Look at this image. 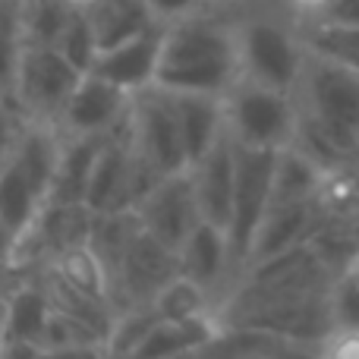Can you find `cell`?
<instances>
[{"instance_id": "1", "label": "cell", "mask_w": 359, "mask_h": 359, "mask_svg": "<svg viewBox=\"0 0 359 359\" xmlns=\"http://www.w3.org/2000/svg\"><path fill=\"white\" fill-rule=\"evenodd\" d=\"M299 126L293 149L325 170L359 151V73L322 54L306 57L297 86Z\"/></svg>"}, {"instance_id": "2", "label": "cell", "mask_w": 359, "mask_h": 359, "mask_svg": "<svg viewBox=\"0 0 359 359\" xmlns=\"http://www.w3.org/2000/svg\"><path fill=\"white\" fill-rule=\"evenodd\" d=\"M243 76L236 22H224L205 10L168 22L155 86L170 92L227 95Z\"/></svg>"}, {"instance_id": "3", "label": "cell", "mask_w": 359, "mask_h": 359, "mask_svg": "<svg viewBox=\"0 0 359 359\" xmlns=\"http://www.w3.org/2000/svg\"><path fill=\"white\" fill-rule=\"evenodd\" d=\"M60 149L63 136L57 126L25 123L13 155L0 168V215L13 227L16 240L50 202Z\"/></svg>"}, {"instance_id": "4", "label": "cell", "mask_w": 359, "mask_h": 359, "mask_svg": "<svg viewBox=\"0 0 359 359\" xmlns=\"http://www.w3.org/2000/svg\"><path fill=\"white\" fill-rule=\"evenodd\" d=\"M224 123L246 149H290L299 126L297 92H280L240 76L236 86L224 95Z\"/></svg>"}, {"instance_id": "5", "label": "cell", "mask_w": 359, "mask_h": 359, "mask_svg": "<svg viewBox=\"0 0 359 359\" xmlns=\"http://www.w3.org/2000/svg\"><path fill=\"white\" fill-rule=\"evenodd\" d=\"M236 44H240V67L246 79L280 88V92H297L306 57H309L299 22L290 25L274 16L240 19Z\"/></svg>"}, {"instance_id": "6", "label": "cell", "mask_w": 359, "mask_h": 359, "mask_svg": "<svg viewBox=\"0 0 359 359\" xmlns=\"http://www.w3.org/2000/svg\"><path fill=\"white\" fill-rule=\"evenodd\" d=\"M274 164H278V151L246 149V145L236 142V189H233V211H230V224H227L233 290L243 280V274H246L255 236H259L262 221H265L268 208H271Z\"/></svg>"}, {"instance_id": "7", "label": "cell", "mask_w": 359, "mask_h": 359, "mask_svg": "<svg viewBox=\"0 0 359 359\" xmlns=\"http://www.w3.org/2000/svg\"><path fill=\"white\" fill-rule=\"evenodd\" d=\"M82 69L50 44H25L22 63L16 76L13 107L22 114L25 123L57 126L82 79Z\"/></svg>"}, {"instance_id": "8", "label": "cell", "mask_w": 359, "mask_h": 359, "mask_svg": "<svg viewBox=\"0 0 359 359\" xmlns=\"http://www.w3.org/2000/svg\"><path fill=\"white\" fill-rule=\"evenodd\" d=\"M133 136H136V149L164 177L189 168L183 133H180L174 92L170 88L149 86L133 95Z\"/></svg>"}, {"instance_id": "9", "label": "cell", "mask_w": 359, "mask_h": 359, "mask_svg": "<svg viewBox=\"0 0 359 359\" xmlns=\"http://www.w3.org/2000/svg\"><path fill=\"white\" fill-rule=\"evenodd\" d=\"M180 274V255L161 240L142 230L130 246L126 259L111 278V303L117 312L149 306L164 284Z\"/></svg>"}, {"instance_id": "10", "label": "cell", "mask_w": 359, "mask_h": 359, "mask_svg": "<svg viewBox=\"0 0 359 359\" xmlns=\"http://www.w3.org/2000/svg\"><path fill=\"white\" fill-rule=\"evenodd\" d=\"M136 211L142 217V227L174 252H180L189 233L205 221L189 168L158 180V186L136 205Z\"/></svg>"}, {"instance_id": "11", "label": "cell", "mask_w": 359, "mask_h": 359, "mask_svg": "<svg viewBox=\"0 0 359 359\" xmlns=\"http://www.w3.org/2000/svg\"><path fill=\"white\" fill-rule=\"evenodd\" d=\"M133 107V95L120 86L101 79L95 73H86L69 98L57 130L63 136H111Z\"/></svg>"}, {"instance_id": "12", "label": "cell", "mask_w": 359, "mask_h": 359, "mask_svg": "<svg viewBox=\"0 0 359 359\" xmlns=\"http://www.w3.org/2000/svg\"><path fill=\"white\" fill-rule=\"evenodd\" d=\"M164 29H168V22H158V25H151L149 32H142V35L130 38V41L101 50L88 73L114 82V86H120L130 95L155 86L158 63H161V48H164Z\"/></svg>"}, {"instance_id": "13", "label": "cell", "mask_w": 359, "mask_h": 359, "mask_svg": "<svg viewBox=\"0 0 359 359\" xmlns=\"http://www.w3.org/2000/svg\"><path fill=\"white\" fill-rule=\"evenodd\" d=\"M180 274L192 278L215 297L217 309L233 290V268H230V240L227 230L211 221H202L180 246Z\"/></svg>"}, {"instance_id": "14", "label": "cell", "mask_w": 359, "mask_h": 359, "mask_svg": "<svg viewBox=\"0 0 359 359\" xmlns=\"http://www.w3.org/2000/svg\"><path fill=\"white\" fill-rule=\"evenodd\" d=\"M189 174L192 183H196L202 217L227 230L236 189V139L230 136V130H224L217 136V142L192 164Z\"/></svg>"}, {"instance_id": "15", "label": "cell", "mask_w": 359, "mask_h": 359, "mask_svg": "<svg viewBox=\"0 0 359 359\" xmlns=\"http://www.w3.org/2000/svg\"><path fill=\"white\" fill-rule=\"evenodd\" d=\"M325 221H328V217L322 215L316 198H309V202H290V205H271L259 227V236H255L252 255H249V268L309 243ZM243 278H246V274H243Z\"/></svg>"}, {"instance_id": "16", "label": "cell", "mask_w": 359, "mask_h": 359, "mask_svg": "<svg viewBox=\"0 0 359 359\" xmlns=\"http://www.w3.org/2000/svg\"><path fill=\"white\" fill-rule=\"evenodd\" d=\"M221 337L224 325L217 312H205V316L192 318H161L126 359H186L208 350Z\"/></svg>"}, {"instance_id": "17", "label": "cell", "mask_w": 359, "mask_h": 359, "mask_svg": "<svg viewBox=\"0 0 359 359\" xmlns=\"http://www.w3.org/2000/svg\"><path fill=\"white\" fill-rule=\"evenodd\" d=\"M180 133H183L189 168L217 142L227 123H224V98L221 95H198V92H174Z\"/></svg>"}, {"instance_id": "18", "label": "cell", "mask_w": 359, "mask_h": 359, "mask_svg": "<svg viewBox=\"0 0 359 359\" xmlns=\"http://www.w3.org/2000/svg\"><path fill=\"white\" fill-rule=\"evenodd\" d=\"M82 10H86L88 22H92L101 50L123 44L130 38L149 32L151 25H158L155 13H151V6L145 0H95V4L82 6Z\"/></svg>"}, {"instance_id": "19", "label": "cell", "mask_w": 359, "mask_h": 359, "mask_svg": "<svg viewBox=\"0 0 359 359\" xmlns=\"http://www.w3.org/2000/svg\"><path fill=\"white\" fill-rule=\"evenodd\" d=\"M101 142H104V136H63L50 202H73V205L82 202L86 205V189H88V180H92L95 161H98Z\"/></svg>"}, {"instance_id": "20", "label": "cell", "mask_w": 359, "mask_h": 359, "mask_svg": "<svg viewBox=\"0 0 359 359\" xmlns=\"http://www.w3.org/2000/svg\"><path fill=\"white\" fill-rule=\"evenodd\" d=\"M50 297L44 290L41 278L38 274H25L19 278L16 290H13L10 299V316H6V331H4V341L13 337V341H32V344H41L44 328L50 322Z\"/></svg>"}, {"instance_id": "21", "label": "cell", "mask_w": 359, "mask_h": 359, "mask_svg": "<svg viewBox=\"0 0 359 359\" xmlns=\"http://www.w3.org/2000/svg\"><path fill=\"white\" fill-rule=\"evenodd\" d=\"M142 217L136 208H120V211H104L95 215L92 236L88 246L95 249V255L101 259V265L107 268V278H114V271L120 268V262L126 259L130 246L136 243V236L142 233Z\"/></svg>"}, {"instance_id": "22", "label": "cell", "mask_w": 359, "mask_h": 359, "mask_svg": "<svg viewBox=\"0 0 359 359\" xmlns=\"http://www.w3.org/2000/svg\"><path fill=\"white\" fill-rule=\"evenodd\" d=\"M325 168L316 164L299 149H280L278 164H274V186H271V205H290V202H309L316 198L322 186Z\"/></svg>"}, {"instance_id": "23", "label": "cell", "mask_w": 359, "mask_h": 359, "mask_svg": "<svg viewBox=\"0 0 359 359\" xmlns=\"http://www.w3.org/2000/svg\"><path fill=\"white\" fill-rule=\"evenodd\" d=\"M25 44L29 41H25L22 0H0V101L6 104H13Z\"/></svg>"}, {"instance_id": "24", "label": "cell", "mask_w": 359, "mask_h": 359, "mask_svg": "<svg viewBox=\"0 0 359 359\" xmlns=\"http://www.w3.org/2000/svg\"><path fill=\"white\" fill-rule=\"evenodd\" d=\"M48 268L60 274L63 280H69L73 287H79L82 293L111 303V278H107V268L101 265V259L95 255V249L88 246V243L60 252Z\"/></svg>"}, {"instance_id": "25", "label": "cell", "mask_w": 359, "mask_h": 359, "mask_svg": "<svg viewBox=\"0 0 359 359\" xmlns=\"http://www.w3.org/2000/svg\"><path fill=\"white\" fill-rule=\"evenodd\" d=\"M299 32H303V41L312 54H322L359 73V25L299 22Z\"/></svg>"}, {"instance_id": "26", "label": "cell", "mask_w": 359, "mask_h": 359, "mask_svg": "<svg viewBox=\"0 0 359 359\" xmlns=\"http://www.w3.org/2000/svg\"><path fill=\"white\" fill-rule=\"evenodd\" d=\"M151 306L158 309L161 318H192L205 316V312H217V303L202 284H196L186 274H177L158 290V297L151 299Z\"/></svg>"}, {"instance_id": "27", "label": "cell", "mask_w": 359, "mask_h": 359, "mask_svg": "<svg viewBox=\"0 0 359 359\" xmlns=\"http://www.w3.org/2000/svg\"><path fill=\"white\" fill-rule=\"evenodd\" d=\"M76 6L67 0H22V22L29 44H50L63 35Z\"/></svg>"}, {"instance_id": "28", "label": "cell", "mask_w": 359, "mask_h": 359, "mask_svg": "<svg viewBox=\"0 0 359 359\" xmlns=\"http://www.w3.org/2000/svg\"><path fill=\"white\" fill-rule=\"evenodd\" d=\"M54 48L60 50V54L67 57L73 67H79L82 73H88V69H92V63H95V57H98L101 48H98L95 29H92V22H88V16H86V10H82V6H76V10H73V16H69L67 29H63V35L57 38Z\"/></svg>"}, {"instance_id": "29", "label": "cell", "mask_w": 359, "mask_h": 359, "mask_svg": "<svg viewBox=\"0 0 359 359\" xmlns=\"http://www.w3.org/2000/svg\"><path fill=\"white\" fill-rule=\"evenodd\" d=\"M233 334L255 359H322L318 344L309 341H293V337L265 334V331H233Z\"/></svg>"}, {"instance_id": "30", "label": "cell", "mask_w": 359, "mask_h": 359, "mask_svg": "<svg viewBox=\"0 0 359 359\" xmlns=\"http://www.w3.org/2000/svg\"><path fill=\"white\" fill-rule=\"evenodd\" d=\"M328 306H331V325H334V328L359 331V284L353 278L341 274V278L331 284Z\"/></svg>"}, {"instance_id": "31", "label": "cell", "mask_w": 359, "mask_h": 359, "mask_svg": "<svg viewBox=\"0 0 359 359\" xmlns=\"http://www.w3.org/2000/svg\"><path fill=\"white\" fill-rule=\"evenodd\" d=\"M322 359H359V331L353 328H331L318 341Z\"/></svg>"}, {"instance_id": "32", "label": "cell", "mask_w": 359, "mask_h": 359, "mask_svg": "<svg viewBox=\"0 0 359 359\" xmlns=\"http://www.w3.org/2000/svg\"><path fill=\"white\" fill-rule=\"evenodd\" d=\"M22 126H25L22 114H19L13 104L0 101V168H4L6 158H10V155H13V149H16Z\"/></svg>"}, {"instance_id": "33", "label": "cell", "mask_w": 359, "mask_h": 359, "mask_svg": "<svg viewBox=\"0 0 359 359\" xmlns=\"http://www.w3.org/2000/svg\"><path fill=\"white\" fill-rule=\"evenodd\" d=\"M41 359H114L107 344H67V347H41Z\"/></svg>"}, {"instance_id": "34", "label": "cell", "mask_w": 359, "mask_h": 359, "mask_svg": "<svg viewBox=\"0 0 359 359\" xmlns=\"http://www.w3.org/2000/svg\"><path fill=\"white\" fill-rule=\"evenodd\" d=\"M151 6L158 22H177V19H186L192 13L202 10L205 0H145Z\"/></svg>"}, {"instance_id": "35", "label": "cell", "mask_w": 359, "mask_h": 359, "mask_svg": "<svg viewBox=\"0 0 359 359\" xmlns=\"http://www.w3.org/2000/svg\"><path fill=\"white\" fill-rule=\"evenodd\" d=\"M312 22H337V25H359V0H331V6Z\"/></svg>"}, {"instance_id": "36", "label": "cell", "mask_w": 359, "mask_h": 359, "mask_svg": "<svg viewBox=\"0 0 359 359\" xmlns=\"http://www.w3.org/2000/svg\"><path fill=\"white\" fill-rule=\"evenodd\" d=\"M16 243L19 240L13 233V227L0 215V271H13V265H16Z\"/></svg>"}, {"instance_id": "37", "label": "cell", "mask_w": 359, "mask_h": 359, "mask_svg": "<svg viewBox=\"0 0 359 359\" xmlns=\"http://www.w3.org/2000/svg\"><path fill=\"white\" fill-rule=\"evenodd\" d=\"M0 359H41V344L32 341H0Z\"/></svg>"}, {"instance_id": "38", "label": "cell", "mask_w": 359, "mask_h": 359, "mask_svg": "<svg viewBox=\"0 0 359 359\" xmlns=\"http://www.w3.org/2000/svg\"><path fill=\"white\" fill-rule=\"evenodd\" d=\"M16 284H19L16 271H0V341H4V331H6V316H10V299Z\"/></svg>"}, {"instance_id": "39", "label": "cell", "mask_w": 359, "mask_h": 359, "mask_svg": "<svg viewBox=\"0 0 359 359\" xmlns=\"http://www.w3.org/2000/svg\"><path fill=\"white\" fill-rule=\"evenodd\" d=\"M215 359H255V356L243 347L233 331H224V337L215 344Z\"/></svg>"}, {"instance_id": "40", "label": "cell", "mask_w": 359, "mask_h": 359, "mask_svg": "<svg viewBox=\"0 0 359 359\" xmlns=\"http://www.w3.org/2000/svg\"><path fill=\"white\" fill-rule=\"evenodd\" d=\"M287 4H290V10L299 16V22H312V19H318L328 10L331 0H287Z\"/></svg>"}, {"instance_id": "41", "label": "cell", "mask_w": 359, "mask_h": 359, "mask_svg": "<svg viewBox=\"0 0 359 359\" xmlns=\"http://www.w3.org/2000/svg\"><path fill=\"white\" fill-rule=\"evenodd\" d=\"M186 359H215V344H211L208 350H202V353H192V356H186Z\"/></svg>"}, {"instance_id": "42", "label": "cell", "mask_w": 359, "mask_h": 359, "mask_svg": "<svg viewBox=\"0 0 359 359\" xmlns=\"http://www.w3.org/2000/svg\"><path fill=\"white\" fill-rule=\"evenodd\" d=\"M347 278H353V280H356V284H359V255H356V259H353V265H350V268H347Z\"/></svg>"}, {"instance_id": "43", "label": "cell", "mask_w": 359, "mask_h": 359, "mask_svg": "<svg viewBox=\"0 0 359 359\" xmlns=\"http://www.w3.org/2000/svg\"><path fill=\"white\" fill-rule=\"evenodd\" d=\"M67 4H73V6H88V4H95V0H67Z\"/></svg>"}, {"instance_id": "44", "label": "cell", "mask_w": 359, "mask_h": 359, "mask_svg": "<svg viewBox=\"0 0 359 359\" xmlns=\"http://www.w3.org/2000/svg\"><path fill=\"white\" fill-rule=\"evenodd\" d=\"M350 227H353V236H356V243H359V217H356L353 224H350Z\"/></svg>"}]
</instances>
